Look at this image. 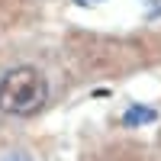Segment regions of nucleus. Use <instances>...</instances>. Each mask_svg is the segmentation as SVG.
I'll return each instance as SVG.
<instances>
[{
    "mask_svg": "<svg viewBox=\"0 0 161 161\" xmlns=\"http://www.w3.org/2000/svg\"><path fill=\"white\" fill-rule=\"evenodd\" d=\"M45 100H48V84L42 71L29 68V64L7 71L0 80V113L7 116H32L45 106Z\"/></svg>",
    "mask_w": 161,
    "mask_h": 161,
    "instance_id": "1",
    "label": "nucleus"
},
{
    "mask_svg": "<svg viewBox=\"0 0 161 161\" xmlns=\"http://www.w3.org/2000/svg\"><path fill=\"white\" fill-rule=\"evenodd\" d=\"M155 119H158V113L152 110V106L132 103L129 110H126V116H123V123H126V126H148V123H155Z\"/></svg>",
    "mask_w": 161,
    "mask_h": 161,
    "instance_id": "2",
    "label": "nucleus"
},
{
    "mask_svg": "<svg viewBox=\"0 0 161 161\" xmlns=\"http://www.w3.org/2000/svg\"><path fill=\"white\" fill-rule=\"evenodd\" d=\"M145 7H148V13H161V0H142Z\"/></svg>",
    "mask_w": 161,
    "mask_h": 161,
    "instance_id": "3",
    "label": "nucleus"
},
{
    "mask_svg": "<svg viewBox=\"0 0 161 161\" xmlns=\"http://www.w3.org/2000/svg\"><path fill=\"white\" fill-rule=\"evenodd\" d=\"M3 161H29V158H26V155H7Z\"/></svg>",
    "mask_w": 161,
    "mask_h": 161,
    "instance_id": "4",
    "label": "nucleus"
},
{
    "mask_svg": "<svg viewBox=\"0 0 161 161\" xmlns=\"http://www.w3.org/2000/svg\"><path fill=\"white\" fill-rule=\"evenodd\" d=\"M80 7H93V3H103V0H77Z\"/></svg>",
    "mask_w": 161,
    "mask_h": 161,
    "instance_id": "5",
    "label": "nucleus"
}]
</instances>
